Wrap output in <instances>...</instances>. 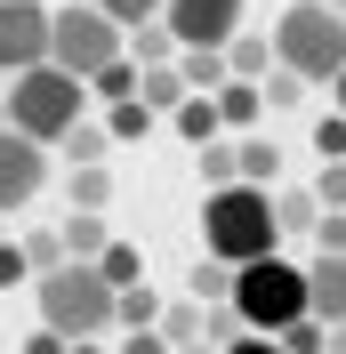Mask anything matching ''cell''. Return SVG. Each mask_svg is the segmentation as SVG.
<instances>
[{"label":"cell","mask_w":346,"mask_h":354,"mask_svg":"<svg viewBox=\"0 0 346 354\" xmlns=\"http://www.w3.org/2000/svg\"><path fill=\"white\" fill-rule=\"evenodd\" d=\"M121 354H170V338H161V330H137V338H121Z\"/></svg>","instance_id":"e575fe53"},{"label":"cell","mask_w":346,"mask_h":354,"mask_svg":"<svg viewBox=\"0 0 346 354\" xmlns=\"http://www.w3.org/2000/svg\"><path fill=\"white\" fill-rule=\"evenodd\" d=\"M145 129H153V113L137 105V97H129V105H113V121H105V137H121V145H129V137H145Z\"/></svg>","instance_id":"f546056e"},{"label":"cell","mask_w":346,"mask_h":354,"mask_svg":"<svg viewBox=\"0 0 346 354\" xmlns=\"http://www.w3.org/2000/svg\"><path fill=\"white\" fill-rule=\"evenodd\" d=\"M153 322H161V298H153V290H121V298H113V330L121 338L153 330Z\"/></svg>","instance_id":"e0dca14e"},{"label":"cell","mask_w":346,"mask_h":354,"mask_svg":"<svg viewBox=\"0 0 346 354\" xmlns=\"http://www.w3.org/2000/svg\"><path fill=\"white\" fill-rule=\"evenodd\" d=\"M338 121H346V73H338Z\"/></svg>","instance_id":"ab89813d"},{"label":"cell","mask_w":346,"mask_h":354,"mask_svg":"<svg viewBox=\"0 0 346 354\" xmlns=\"http://www.w3.org/2000/svg\"><path fill=\"white\" fill-rule=\"evenodd\" d=\"M234 322L250 338H282L290 322H306V266H290L274 250V258L242 266L234 274Z\"/></svg>","instance_id":"5b68a950"},{"label":"cell","mask_w":346,"mask_h":354,"mask_svg":"<svg viewBox=\"0 0 346 354\" xmlns=\"http://www.w3.org/2000/svg\"><path fill=\"white\" fill-rule=\"evenodd\" d=\"M274 225H282V234H314V225H322L314 194H306V185H282V194H274Z\"/></svg>","instance_id":"ac0fdd59"},{"label":"cell","mask_w":346,"mask_h":354,"mask_svg":"<svg viewBox=\"0 0 346 354\" xmlns=\"http://www.w3.org/2000/svg\"><path fill=\"white\" fill-rule=\"evenodd\" d=\"M170 121H177V137H185V145H217V129H226L210 97H185V105H177Z\"/></svg>","instance_id":"d6986e66"},{"label":"cell","mask_w":346,"mask_h":354,"mask_svg":"<svg viewBox=\"0 0 346 354\" xmlns=\"http://www.w3.org/2000/svg\"><path fill=\"white\" fill-rule=\"evenodd\" d=\"M48 65V8L41 0H0V81Z\"/></svg>","instance_id":"52a82bcc"},{"label":"cell","mask_w":346,"mask_h":354,"mask_svg":"<svg viewBox=\"0 0 346 354\" xmlns=\"http://www.w3.org/2000/svg\"><path fill=\"white\" fill-rule=\"evenodd\" d=\"M322 8H330V17H346V0H322Z\"/></svg>","instance_id":"b9f144b4"},{"label":"cell","mask_w":346,"mask_h":354,"mask_svg":"<svg viewBox=\"0 0 346 354\" xmlns=\"http://www.w3.org/2000/svg\"><path fill=\"white\" fill-rule=\"evenodd\" d=\"M226 73H234V81H266V73H274V41H266V32H234V41H226Z\"/></svg>","instance_id":"7c38bea8"},{"label":"cell","mask_w":346,"mask_h":354,"mask_svg":"<svg viewBox=\"0 0 346 354\" xmlns=\"http://www.w3.org/2000/svg\"><path fill=\"white\" fill-rule=\"evenodd\" d=\"M306 194H314V209H322V218H346V161H322V177H314Z\"/></svg>","instance_id":"d4e9b609"},{"label":"cell","mask_w":346,"mask_h":354,"mask_svg":"<svg viewBox=\"0 0 346 354\" xmlns=\"http://www.w3.org/2000/svg\"><path fill=\"white\" fill-rule=\"evenodd\" d=\"M57 242H65V266H97L105 258V218H81V209H73Z\"/></svg>","instance_id":"4fadbf2b"},{"label":"cell","mask_w":346,"mask_h":354,"mask_svg":"<svg viewBox=\"0 0 346 354\" xmlns=\"http://www.w3.org/2000/svg\"><path fill=\"white\" fill-rule=\"evenodd\" d=\"M306 314L322 322V330H346V258H322L306 266Z\"/></svg>","instance_id":"30bf717a"},{"label":"cell","mask_w":346,"mask_h":354,"mask_svg":"<svg viewBox=\"0 0 346 354\" xmlns=\"http://www.w3.org/2000/svg\"><path fill=\"white\" fill-rule=\"evenodd\" d=\"M121 57H129V32H121L113 17H97L89 0L48 8V65H57V73H73V81L89 88L105 65H121Z\"/></svg>","instance_id":"8992f818"},{"label":"cell","mask_w":346,"mask_h":354,"mask_svg":"<svg viewBox=\"0 0 346 354\" xmlns=\"http://www.w3.org/2000/svg\"><path fill=\"white\" fill-rule=\"evenodd\" d=\"M105 201H113V169H73V209L81 218H105Z\"/></svg>","instance_id":"603a6c76"},{"label":"cell","mask_w":346,"mask_h":354,"mask_svg":"<svg viewBox=\"0 0 346 354\" xmlns=\"http://www.w3.org/2000/svg\"><path fill=\"white\" fill-rule=\"evenodd\" d=\"M33 282V266H24V242H0V290Z\"/></svg>","instance_id":"d6a6232c"},{"label":"cell","mask_w":346,"mask_h":354,"mask_svg":"<svg viewBox=\"0 0 346 354\" xmlns=\"http://www.w3.org/2000/svg\"><path fill=\"white\" fill-rule=\"evenodd\" d=\"M24 354H73V346H65L57 330H33V338H24Z\"/></svg>","instance_id":"d590c367"},{"label":"cell","mask_w":346,"mask_h":354,"mask_svg":"<svg viewBox=\"0 0 346 354\" xmlns=\"http://www.w3.org/2000/svg\"><path fill=\"white\" fill-rule=\"evenodd\" d=\"M282 225H274V194L258 185H226V194H201V258H217L226 274L274 258Z\"/></svg>","instance_id":"6da1fadb"},{"label":"cell","mask_w":346,"mask_h":354,"mask_svg":"<svg viewBox=\"0 0 346 354\" xmlns=\"http://www.w3.org/2000/svg\"><path fill=\"white\" fill-rule=\"evenodd\" d=\"M89 8H97V17H113L121 32H137V24H161V8H170V0H89Z\"/></svg>","instance_id":"cb8c5ba5"},{"label":"cell","mask_w":346,"mask_h":354,"mask_svg":"<svg viewBox=\"0 0 346 354\" xmlns=\"http://www.w3.org/2000/svg\"><path fill=\"white\" fill-rule=\"evenodd\" d=\"M41 185H48V145L0 129V218L24 209V201H41Z\"/></svg>","instance_id":"9c48e42d"},{"label":"cell","mask_w":346,"mask_h":354,"mask_svg":"<svg viewBox=\"0 0 346 354\" xmlns=\"http://www.w3.org/2000/svg\"><path fill=\"white\" fill-rule=\"evenodd\" d=\"M170 354H217V346H210V338H201V346H170Z\"/></svg>","instance_id":"74e56055"},{"label":"cell","mask_w":346,"mask_h":354,"mask_svg":"<svg viewBox=\"0 0 346 354\" xmlns=\"http://www.w3.org/2000/svg\"><path fill=\"white\" fill-rule=\"evenodd\" d=\"M73 354H105V346H73Z\"/></svg>","instance_id":"7bdbcfd3"},{"label":"cell","mask_w":346,"mask_h":354,"mask_svg":"<svg viewBox=\"0 0 346 354\" xmlns=\"http://www.w3.org/2000/svg\"><path fill=\"white\" fill-rule=\"evenodd\" d=\"M185 290H194L201 306H234V274H226V266H217V258H201L194 274H185Z\"/></svg>","instance_id":"7402d4cb"},{"label":"cell","mask_w":346,"mask_h":354,"mask_svg":"<svg viewBox=\"0 0 346 354\" xmlns=\"http://www.w3.org/2000/svg\"><path fill=\"white\" fill-rule=\"evenodd\" d=\"M226 185H242L234 145H201V194H226Z\"/></svg>","instance_id":"484cf974"},{"label":"cell","mask_w":346,"mask_h":354,"mask_svg":"<svg viewBox=\"0 0 346 354\" xmlns=\"http://www.w3.org/2000/svg\"><path fill=\"white\" fill-rule=\"evenodd\" d=\"M274 346H282V354H330V330L314 322V314H306V322H290V330H282Z\"/></svg>","instance_id":"f1b7e54d"},{"label":"cell","mask_w":346,"mask_h":354,"mask_svg":"<svg viewBox=\"0 0 346 354\" xmlns=\"http://www.w3.org/2000/svg\"><path fill=\"white\" fill-rule=\"evenodd\" d=\"M234 169H242V185L274 194V169H282V153L266 145V137H242V145H234Z\"/></svg>","instance_id":"2e32d148"},{"label":"cell","mask_w":346,"mask_h":354,"mask_svg":"<svg viewBox=\"0 0 346 354\" xmlns=\"http://www.w3.org/2000/svg\"><path fill=\"white\" fill-rule=\"evenodd\" d=\"M161 24H170L177 57H185V48H226L242 32V0H170Z\"/></svg>","instance_id":"ba28073f"},{"label":"cell","mask_w":346,"mask_h":354,"mask_svg":"<svg viewBox=\"0 0 346 354\" xmlns=\"http://www.w3.org/2000/svg\"><path fill=\"white\" fill-rule=\"evenodd\" d=\"M226 354H282V346H274V338H250V330H242V338H234Z\"/></svg>","instance_id":"8d00e7d4"},{"label":"cell","mask_w":346,"mask_h":354,"mask_svg":"<svg viewBox=\"0 0 346 354\" xmlns=\"http://www.w3.org/2000/svg\"><path fill=\"white\" fill-rule=\"evenodd\" d=\"M210 105H217V121H226V129H250V121L266 113V97H258V81H226Z\"/></svg>","instance_id":"5bb4252c"},{"label":"cell","mask_w":346,"mask_h":354,"mask_svg":"<svg viewBox=\"0 0 346 354\" xmlns=\"http://www.w3.org/2000/svg\"><path fill=\"white\" fill-rule=\"evenodd\" d=\"M330 354H346V330H330Z\"/></svg>","instance_id":"f35d334b"},{"label":"cell","mask_w":346,"mask_h":354,"mask_svg":"<svg viewBox=\"0 0 346 354\" xmlns=\"http://www.w3.org/2000/svg\"><path fill=\"white\" fill-rule=\"evenodd\" d=\"M33 298H41V330H57L65 346H97L113 330V290L97 266H57L33 282Z\"/></svg>","instance_id":"3957f363"},{"label":"cell","mask_w":346,"mask_h":354,"mask_svg":"<svg viewBox=\"0 0 346 354\" xmlns=\"http://www.w3.org/2000/svg\"><path fill=\"white\" fill-rule=\"evenodd\" d=\"M137 105H145V113H177V105H185V81H177V65L137 73Z\"/></svg>","instance_id":"ffe728a7"},{"label":"cell","mask_w":346,"mask_h":354,"mask_svg":"<svg viewBox=\"0 0 346 354\" xmlns=\"http://www.w3.org/2000/svg\"><path fill=\"white\" fill-rule=\"evenodd\" d=\"M0 129H8V88H0Z\"/></svg>","instance_id":"60d3db41"},{"label":"cell","mask_w":346,"mask_h":354,"mask_svg":"<svg viewBox=\"0 0 346 354\" xmlns=\"http://www.w3.org/2000/svg\"><path fill=\"white\" fill-rule=\"evenodd\" d=\"M266 41H274V65L298 73L306 88L346 73V17H330L322 0H290V8L274 17V32H266Z\"/></svg>","instance_id":"7a4b0ae2"},{"label":"cell","mask_w":346,"mask_h":354,"mask_svg":"<svg viewBox=\"0 0 346 354\" xmlns=\"http://www.w3.org/2000/svg\"><path fill=\"white\" fill-rule=\"evenodd\" d=\"M97 274H105V290L121 298V290H137V274H145V258H137L129 242H105V258H97Z\"/></svg>","instance_id":"44dd1931"},{"label":"cell","mask_w":346,"mask_h":354,"mask_svg":"<svg viewBox=\"0 0 346 354\" xmlns=\"http://www.w3.org/2000/svg\"><path fill=\"white\" fill-rule=\"evenodd\" d=\"M89 97H105V105H129V97H137V65H129V57H121V65H105L97 81H89Z\"/></svg>","instance_id":"4316f807"},{"label":"cell","mask_w":346,"mask_h":354,"mask_svg":"<svg viewBox=\"0 0 346 354\" xmlns=\"http://www.w3.org/2000/svg\"><path fill=\"white\" fill-rule=\"evenodd\" d=\"M129 65H137V73H161V65H177L170 24H137V32H129Z\"/></svg>","instance_id":"9a60e30c"},{"label":"cell","mask_w":346,"mask_h":354,"mask_svg":"<svg viewBox=\"0 0 346 354\" xmlns=\"http://www.w3.org/2000/svg\"><path fill=\"white\" fill-rule=\"evenodd\" d=\"M105 145H113V137H105V129H89V121H81V129L65 137V153H73V169H105Z\"/></svg>","instance_id":"83f0119b"},{"label":"cell","mask_w":346,"mask_h":354,"mask_svg":"<svg viewBox=\"0 0 346 354\" xmlns=\"http://www.w3.org/2000/svg\"><path fill=\"white\" fill-rule=\"evenodd\" d=\"M177 81H185V97H217V88L234 81L226 73V48H185L177 57Z\"/></svg>","instance_id":"8fae6325"},{"label":"cell","mask_w":346,"mask_h":354,"mask_svg":"<svg viewBox=\"0 0 346 354\" xmlns=\"http://www.w3.org/2000/svg\"><path fill=\"white\" fill-rule=\"evenodd\" d=\"M81 105H89V88L57 65H33V73L8 81V129L33 137V145H65L81 129Z\"/></svg>","instance_id":"277c9868"},{"label":"cell","mask_w":346,"mask_h":354,"mask_svg":"<svg viewBox=\"0 0 346 354\" xmlns=\"http://www.w3.org/2000/svg\"><path fill=\"white\" fill-rule=\"evenodd\" d=\"M314 242H322V258H346V218H322V225H314Z\"/></svg>","instance_id":"836d02e7"},{"label":"cell","mask_w":346,"mask_h":354,"mask_svg":"<svg viewBox=\"0 0 346 354\" xmlns=\"http://www.w3.org/2000/svg\"><path fill=\"white\" fill-rule=\"evenodd\" d=\"M314 153H322V161H346V121H338V113L314 121Z\"/></svg>","instance_id":"1f68e13d"},{"label":"cell","mask_w":346,"mask_h":354,"mask_svg":"<svg viewBox=\"0 0 346 354\" xmlns=\"http://www.w3.org/2000/svg\"><path fill=\"white\" fill-rule=\"evenodd\" d=\"M258 97H266V105H298V97H306V81H298V73H266V81H258Z\"/></svg>","instance_id":"4dcf8cb0"}]
</instances>
